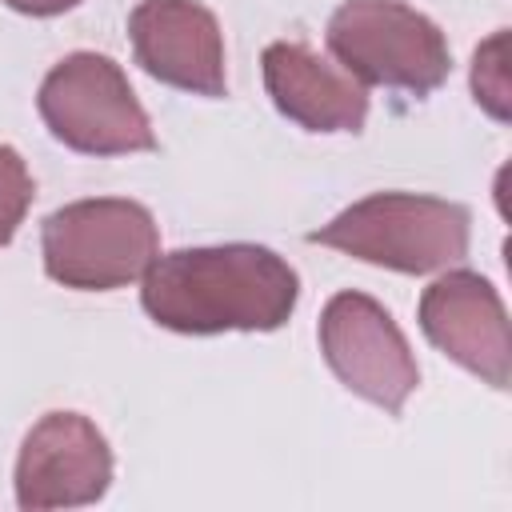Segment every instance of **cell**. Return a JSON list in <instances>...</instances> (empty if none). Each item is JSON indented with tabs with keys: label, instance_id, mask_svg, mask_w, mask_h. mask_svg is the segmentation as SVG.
Masks as SVG:
<instances>
[{
	"label": "cell",
	"instance_id": "6da1fadb",
	"mask_svg": "<svg viewBox=\"0 0 512 512\" xmlns=\"http://www.w3.org/2000/svg\"><path fill=\"white\" fill-rule=\"evenodd\" d=\"M300 296V280L264 244L176 248L148 264L140 304L172 332H272Z\"/></svg>",
	"mask_w": 512,
	"mask_h": 512
},
{
	"label": "cell",
	"instance_id": "7a4b0ae2",
	"mask_svg": "<svg viewBox=\"0 0 512 512\" xmlns=\"http://www.w3.org/2000/svg\"><path fill=\"white\" fill-rule=\"evenodd\" d=\"M472 212L456 200L376 192L308 232V244L348 252L392 272H436L468 256Z\"/></svg>",
	"mask_w": 512,
	"mask_h": 512
},
{
	"label": "cell",
	"instance_id": "3957f363",
	"mask_svg": "<svg viewBox=\"0 0 512 512\" xmlns=\"http://www.w3.org/2000/svg\"><path fill=\"white\" fill-rule=\"evenodd\" d=\"M324 40L352 80L416 100L436 92L452 72L444 32L400 0H344L328 20Z\"/></svg>",
	"mask_w": 512,
	"mask_h": 512
},
{
	"label": "cell",
	"instance_id": "277c9868",
	"mask_svg": "<svg viewBox=\"0 0 512 512\" xmlns=\"http://www.w3.org/2000/svg\"><path fill=\"white\" fill-rule=\"evenodd\" d=\"M44 272L80 292H108L140 280L160 256V232L136 200H76L40 224Z\"/></svg>",
	"mask_w": 512,
	"mask_h": 512
},
{
	"label": "cell",
	"instance_id": "5b68a950",
	"mask_svg": "<svg viewBox=\"0 0 512 512\" xmlns=\"http://www.w3.org/2000/svg\"><path fill=\"white\" fill-rule=\"evenodd\" d=\"M40 120L48 132L84 156L152 152L156 132L140 108L128 76L100 52L64 56L36 92Z\"/></svg>",
	"mask_w": 512,
	"mask_h": 512
},
{
	"label": "cell",
	"instance_id": "8992f818",
	"mask_svg": "<svg viewBox=\"0 0 512 512\" xmlns=\"http://www.w3.org/2000/svg\"><path fill=\"white\" fill-rule=\"evenodd\" d=\"M320 352L336 380L400 416L408 392L420 384V368L396 320L364 292H336L320 316Z\"/></svg>",
	"mask_w": 512,
	"mask_h": 512
},
{
	"label": "cell",
	"instance_id": "52a82bcc",
	"mask_svg": "<svg viewBox=\"0 0 512 512\" xmlns=\"http://www.w3.org/2000/svg\"><path fill=\"white\" fill-rule=\"evenodd\" d=\"M112 480V452L100 428L80 412H48L20 448L16 504L24 512L96 504Z\"/></svg>",
	"mask_w": 512,
	"mask_h": 512
},
{
	"label": "cell",
	"instance_id": "ba28073f",
	"mask_svg": "<svg viewBox=\"0 0 512 512\" xmlns=\"http://www.w3.org/2000/svg\"><path fill=\"white\" fill-rule=\"evenodd\" d=\"M128 36L136 64L196 96H224V36L216 16L196 0H140L128 16Z\"/></svg>",
	"mask_w": 512,
	"mask_h": 512
},
{
	"label": "cell",
	"instance_id": "9c48e42d",
	"mask_svg": "<svg viewBox=\"0 0 512 512\" xmlns=\"http://www.w3.org/2000/svg\"><path fill=\"white\" fill-rule=\"evenodd\" d=\"M420 328L444 356L484 376L492 388H508L512 376L508 316L496 288L484 276L448 272L436 284H428L420 296Z\"/></svg>",
	"mask_w": 512,
	"mask_h": 512
},
{
	"label": "cell",
	"instance_id": "30bf717a",
	"mask_svg": "<svg viewBox=\"0 0 512 512\" xmlns=\"http://www.w3.org/2000/svg\"><path fill=\"white\" fill-rule=\"evenodd\" d=\"M264 88L272 104L308 132H360L368 116V92L340 64H328L300 40H276L264 48Z\"/></svg>",
	"mask_w": 512,
	"mask_h": 512
},
{
	"label": "cell",
	"instance_id": "8fae6325",
	"mask_svg": "<svg viewBox=\"0 0 512 512\" xmlns=\"http://www.w3.org/2000/svg\"><path fill=\"white\" fill-rule=\"evenodd\" d=\"M504 48H508V32L500 28L484 48H476V64H472V92L476 104H484L496 120L508 116V72H504Z\"/></svg>",
	"mask_w": 512,
	"mask_h": 512
},
{
	"label": "cell",
	"instance_id": "7c38bea8",
	"mask_svg": "<svg viewBox=\"0 0 512 512\" xmlns=\"http://www.w3.org/2000/svg\"><path fill=\"white\" fill-rule=\"evenodd\" d=\"M32 192H36V184H32L20 152L0 144V244H8L16 236V228L32 204Z\"/></svg>",
	"mask_w": 512,
	"mask_h": 512
},
{
	"label": "cell",
	"instance_id": "4fadbf2b",
	"mask_svg": "<svg viewBox=\"0 0 512 512\" xmlns=\"http://www.w3.org/2000/svg\"><path fill=\"white\" fill-rule=\"evenodd\" d=\"M4 4L16 8V12H24V16H56V12L76 8L80 0H4Z\"/></svg>",
	"mask_w": 512,
	"mask_h": 512
}]
</instances>
